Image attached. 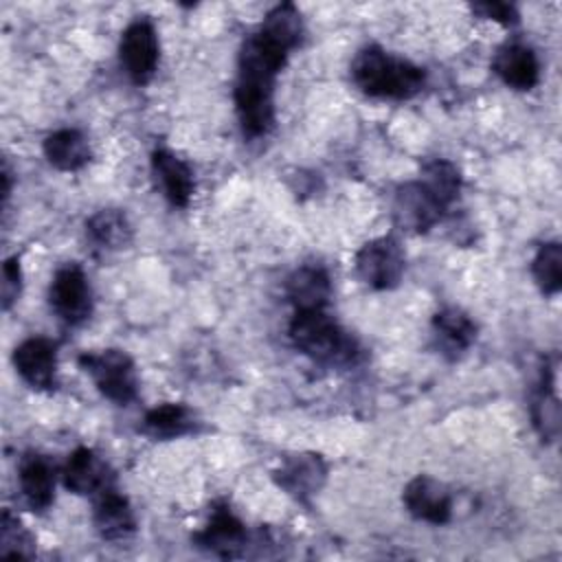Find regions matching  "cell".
<instances>
[{
    "instance_id": "obj_1",
    "label": "cell",
    "mask_w": 562,
    "mask_h": 562,
    "mask_svg": "<svg viewBox=\"0 0 562 562\" xmlns=\"http://www.w3.org/2000/svg\"><path fill=\"white\" fill-rule=\"evenodd\" d=\"M288 57L290 50L259 31L244 40L233 97L246 138H261L270 132L274 123V81Z\"/></svg>"
},
{
    "instance_id": "obj_2",
    "label": "cell",
    "mask_w": 562,
    "mask_h": 562,
    "mask_svg": "<svg viewBox=\"0 0 562 562\" xmlns=\"http://www.w3.org/2000/svg\"><path fill=\"white\" fill-rule=\"evenodd\" d=\"M351 79L369 97L404 101L424 88L426 72L417 64L397 57L378 44H369L356 53L351 61Z\"/></svg>"
},
{
    "instance_id": "obj_3",
    "label": "cell",
    "mask_w": 562,
    "mask_h": 562,
    "mask_svg": "<svg viewBox=\"0 0 562 562\" xmlns=\"http://www.w3.org/2000/svg\"><path fill=\"white\" fill-rule=\"evenodd\" d=\"M290 340L303 356L329 367H353L362 358L360 342L325 310L294 312Z\"/></svg>"
},
{
    "instance_id": "obj_4",
    "label": "cell",
    "mask_w": 562,
    "mask_h": 562,
    "mask_svg": "<svg viewBox=\"0 0 562 562\" xmlns=\"http://www.w3.org/2000/svg\"><path fill=\"white\" fill-rule=\"evenodd\" d=\"M79 367L92 378L103 397L114 404H130L138 395V375L134 360L123 349L83 351L77 358Z\"/></svg>"
},
{
    "instance_id": "obj_5",
    "label": "cell",
    "mask_w": 562,
    "mask_h": 562,
    "mask_svg": "<svg viewBox=\"0 0 562 562\" xmlns=\"http://www.w3.org/2000/svg\"><path fill=\"white\" fill-rule=\"evenodd\" d=\"M406 257L395 237H375L356 252V272L371 290H393L404 274Z\"/></svg>"
},
{
    "instance_id": "obj_6",
    "label": "cell",
    "mask_w": 562,
    "mask_h": 562,
    "mask_svg": "<svg viewBox=\"0 0 562 562\" xmlns=\"http://www.w3.org/2000/svg\"><path fill=\"white\" fill-rule=\"evenodd\" d=\"M119 59L134 83L140 86L154 77L160 59V44L158 33L147 18L127 24L119 42Z\"/></svg>"
},
{
    "instance_id": "obj_7",
    "label": "cell",
    "mask_w": 562,
    "mask_h": 562,
    "mask_svg": "<svg viewBox=\"0 0 562 562\" xmlns=\"http://www.w3.org/2000/svg\"><path fill=\"white\" fill-rule=\"evenodd\" d=\"M53 312L68 325L83 323L92 312V290L86 272L77 263L57 268L48 288Z\"/></svg>"
},
{
    "instance_id": "obj_8",
    "label": "cell",
    "mask_w": 562,
    "mask_h": 562,
    "mask_svg": "<svg viewBox=\"0 0 562 562\" xmlns=\"http://www.w3.org/2000/svg\"><path fill=\"white\" fill-rule=\"evenodd\" d=\"M195 544L220 558H237L246 553L248 531L226 503H215L209 522L193 536Z\"/></svg>"
},
{
    "instance_id": "obj_9",
    "label": "cell",
    "mask_w": 562,
    "mask_h": 562,
    "mask_svg": "<svg viewBox=\"0 0 562 562\" xmlns=\"http://www.w3.org/2000/svg\"><path fill=\"white\" fill-rule=\"evenodd\" d=\"M274 483L301 503H310L325 481H327V463L321 454L314 452H296L281 461V465L272 472Z\"/></svg>"
},
{
    "instance_id": "obj_10",
    "label": "cell",
    "mask_w": 562,
    "mask_h": 562,
    "mask_svg": "<svg viewBox=\"0 0 562 562\" xmlns=\"http://www.w3.org/2000/svg\"><path fill=\"white\" fill-rule=\"evenodd\" d=\"M446 209L428 193V189L415 180L397 187L393 198L395 224L411 233H426L441 222Z\"/></svg>"
},
{
    "instance_id": "obj_11",
    "label": "cell",
    "mask_w": 562,
    "mask_h": 562,
    "mask_svg": "<svg viewBox=\"0 0 562 562\" xmlns=\"http://www.w3.org/2000/svg\"><path fill=\"white\" fill-rule=\"evenodd\" d=\"M13 364L20 378L37 391L57 386V345L44 336L22 340L13 351Z\"/></svg>"
},
{
    "instance_id": "obj_12",
    "label": "cell",
    "mask_w": 562,
    "mask_h": 562,
    "mask_svg": "<svg viewBox=\"0 0 562 562\" xmlns=\"http://www.w3.org/2000/svg\"><path fill=\"white\" fill-rule=\"evenodd\" d=\"M402 501H404L406 512L413 518L430 522V525H446L452 516L450 490L441 481H437L428 474H419V476L411 479L404 487Z\"/></svg>"
},
{
    "instance_id": "obj_13",
    "label": "cell",
    "mask_w": 562,
    "mask_h": 562,
    "mask_svg": "<svg viewBox=\"0 0 562 562\" xmlns=\"http://www.w3.org/2000/svg\"><path fill=\"white\" fill-rule=\"evenodd\" d=\"M61 481L66 490L77 496H97L105 487L114 485V474L103 459L90 448H77L70 452L61 470Z\"/></svg>"
},
{
    "instance_id": "obj_14",
    "label": "cell",
    "mask_w": 562,
    "mask_h": 562,
    "mask_svg": "<svg viewBox=\"0 0 562 562\" xmlns=\"http://www.w3.org/2000/svg\"><path fill=\"white\" fill-rule=\"evenodd\" d=\"M92 520L103 540H127L136 531L134 509L114 485L105 487L94 496Z\"/></svg>"
},
{
    "instance_id": "obj_15",
    "label": "cell",
    "mask_w": 562,
    "mask_h": 562,
    "mask_svg": "<svg viewBox=\"0 0 562 562\" xmlns=\"http://www.w3.org/2000/svg\"><path fill=\"white\" fill-rule=\"evenodd\" d=\"M151 173L171 206H178V209L189 206L195 182H193L191 167L182 158H178L169 149L158 147L151 151Z\"/></svg>"
},
{
    "instance_id": "obj_16",
    "label": "cell",
    "mask_w": 562,
    "mask_h": 562,
    "mask_svg": "<svg viewBox=\"0 0 562 562\" xmlns=\"http://www.w3.org/2000/svg\"><path fill=\"white\" fill-rule=\"evenodd\" d=\"M492 68L514 90H531L540 81V64L533 48L518 42L501 46L492 59Z\"/></svg>"
},
{
    "instance_id": "obj_17",
    "label": "cell",
    "mask_w": 562,
    "mask_h": 562,
    "mask_svg": "<svg viewBox=\"0 0 562 562\" xmlns=\"http://www.w3.org/2000/svg\"><path fill=\"white\" fill-rule=\"evenodd\" d=\"M285 296L294 312L325 310L331 296V279L321 266H301L288 277Z\"/></svg>"
},
{
    "instance_id": "obj_18",
    "label": "cell",
    "mask_w": 562,
    "mask_h": 562,
    "mask_svg": "<svg viewBox=\"0 0 562 562\" xmlns=\"http://www.w3.org/2000/svg\"><path fill=\"white\" fill-rule=\"evenodd\" d=\"M20 492L26 505L35 512H44L55 501V472L46 457L26 452L18 465Z\"/></svg>"
},
{
    "instance_id": "obj_19",
    "label": "cell",
    "mask_w": 562,
    "mask_h": 562,
    "mask_svg": "<svg viewBox=\"0 0 562 562\" xmlns=\"http://www.w3.org/2000/svg\"><path fill=\"white\" fill-rule=\"evenodd\" d=\"M476 323L459 307H441L432 316V334L437 347L448 358H459L476 340Z\"/></svg>"
},
{
    "instance_id": "obj_20",
    "label": "cell",
    "mask_w": 562,
    "mask_h": 562,
    "mask_svg": "<svg viewBox=\"0 0 562 562\" xmlns=\"http://www.w3.org/2000/svg\"><path fill=\"white\" fill-rule=\"evenodd\" d=\"M44 156L59 171H79L90 160L88 138L72 127L55 130L44 138Z\"/></svg>"
},
{
    "instance_id": "obj_21",
    "label": "cell",
    "mask_w": 562,
    "mask_h": 562,
    "mask_svg": "<svg viewBox=\"0 0 562 562\" xmlns=\"http://www.w3.org/2000/svg\"><path fill=\"white\" fill-rule=\"evenodd\" d=\"M198 417L195 413L176 402H167L160 406H154L143 417V432L154 439H176L184 437L198 430Z\"/></svg>"
},
{
    "instance_id": "obj_22",
    "label": "cell",
    "mask_w": 562,
    "mask_h": 562,
    "mask_svg": "<svg viewBox=\"0 0 562 562\" xmlns=\"http://www.w3.org/2000/svg\"><path fill=\"white\" fill-rule=\"evenodd\" d=\"M88 239L103 250H121L132 244L134 228L121 209H101L86 222Z\"/></svg>"
},
{
    "instance_id": "obj_23",
    "label": "cell",
    "mask_w": 562,
    "mask_h": 562,
    "mask_svg": "<svg viewBox=\"0 0 562 562\" xmlns=\"http://www.w3.org/2000/svg\"><path fill=\"white\" fill-rule=\"evenodd\" d=\"M419 182L428 189V193L448 211L461 191V173L446 158H432L424 162Z\"/></svg>"
},
{
    "instance_id": "obj_24",
    "label": "cell",
    "mask_w": 562,
    "mask_h": 562,
    "mask_svg": "<svg viewBox=\"0 0 562 562\" xmlns=\"http://www.w3.org/2000/svg\"><path fill=\"white\" fill-rule=\"evenodd\" d=\"M531 417H533V426L540 432L542 439H553L560 430V404L553 391V373L551 367L542 369V378H540V389L538 395L533 400L531 406Z\"/></svg>"
},
{
    "instance_id": "obj_25",
    "label": "cell",
    "mask_w": 562,
    "mask_h": 562,
    "mask_svg": "<svg viewBox=\"0 0 562 562\" xmlns=\"http://www.w3.org/2000/svg\"><path fill=\"white\" fill-rule=\"evenodd\" d=\"M531 274L542 294L555 296L562 288V246L558 241H547L538 248L531 261Z\"/></svg>"
},
{
    "instance_id": "obj_26",
    "label": "cell",
    "mask_w": 562,
    "mask_h": 562,
    "mask_svg": "<svg viewBox=\"0 0 562 562\" xmlns=\"http://www.w3.org/2000/svg\"><path fill=\"white\" fill-rule=\"evenodd\" d=\"M0 555H4V558H33L35 555V540H33L31 531L9 509H4L2 518H0Z\"/></svg>"
},
{
    "instance_id": "obj_27",
    "label": "cell",
    "mask_w": 562,
    "mask_h": 562,
    "mask_svg": "<svg viewBox=\"0 0 562 562\" xmlns=\"http://www.w3.org/2000/svg\"><path fill=\"white\" fill-rule=\"evenodd\" d=\"M22 290V266L20 257L13 255L2 263V310H11Z\"/></svg>"
},
{
    "instance_id": "obj_28",
    "label": "cell",
    "mask_w": 562,
    "mask_h": 562,
    "mask_svg": "<svg viewBox=\"0 0 562 562\" xmlns=\"http://www.w3.org/2000/svg\"><path fill=\"white\" fill-rule=\"evenodd\" d=\"M470 9H472V13L485 18V20L498 22L503 26H514L520 20L518 9L514 4H509V2H496V0L490 2L487 0V2H474V4H470Z\"/></svg>"
}]
</instances>
